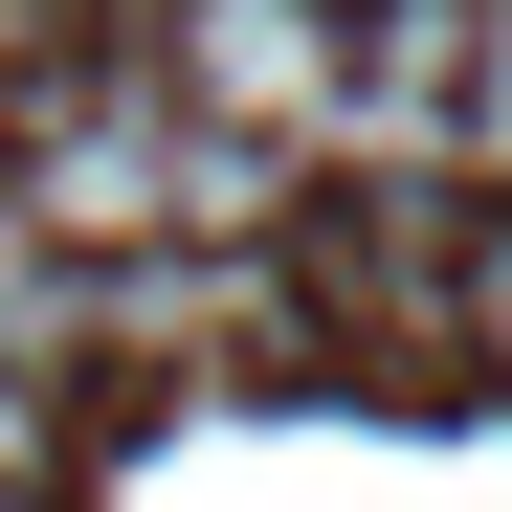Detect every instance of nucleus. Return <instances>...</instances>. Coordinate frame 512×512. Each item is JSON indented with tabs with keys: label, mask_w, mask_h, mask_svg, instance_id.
I'll use <instances>...</instances> for the list:
<instances>
[{
	"label": "nucleus",
	"mask_w": 512,
	"mask_h": 512,
	"mask_svg": "<svg viewBox=\"0 0 512 512\" xmlns=\"http://www.w3.org/2000/svg\"><path fill=\"white\" fill-rule=\"evenodd\" d=\"M156 90L245 156H334V67H357V0H156Z\"/></svg>",
	"instance_id": "f03ea898"
},
{
	"label": "nucleus",
	"mask_w": 512,
	"mask_h": 512,
	"mask_svg": "<svg viewBox=\"0 0 512 512\" xmlns=\"http://www.w3.org/2000/svg\"><path fill=\"white\" fill-rule=\"evenodd\" d=\"M446 312H468L490 357H512V223H468V245H446Z\"/></svg>",
	"instance_id": "39448f33"
},
{
	"label": "nucleus",
	"mask_w": 512,
	"mask_h": 512,
	"mask_svg": "<svg viewBox=\"0 0 512 512\" xmlns=\"http://www.w3.org/2000/svg\"><path fill=\"white\" fill-rule=\"evenodd\" d=\"M45 446H67V379H23V357H0V490H45Z\"/></svg>",
	"instance_id": "20e7f679"
},
{
	"label": "nucleus",
	"mask_w": 512,
	"mask_h": 512,
	"mask_svg": "<svg viewBox=\"0 0 512 512\" xmlns=\"http://www.w3.org/2000/svg\"><path fill=\"white\" fill-rule=\"evenodd\" d=\"M0 512H45V490H0Z\"/></svg>",
	"instance_id": "423d86ee"
},
{
	"label": "nucleus",
	"mask_w": 512,
	"mask_h": 512,
	"mask_svg": "<svg viewBox=\"0 0 512 512\" xmlns=\"http://www.w3.org/2000/svg\"><path fill=\"white\" fill-rule=\"evenodd\" d=\"M446 179H512V0H468V90H446Z\"/></svg>",
	"instance_id": "7ed1b4c3"
},
{
	"label": "nucleus",
	"mask_w": 512,
	"mask_h": 512,
	"mask_svg": "<svg viewBox=\"0 0 512 512\" xmlns=\"http://www.w3.org/2000/svg\"><path fill=\"white\" fill-rule=\"evenodd\" d=\"M268 179L290 156H245V134H201L156 67H67V90H23V201L67 268H134V245H268Z\"/></svg>",
	"instance_id": "f257e3e1"
}]
</instances>
